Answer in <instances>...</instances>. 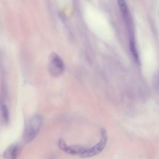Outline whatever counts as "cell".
Returning <instances> with one entry per match:
<instances>
[{
  "instance_id": "cell-1",
  "label": "cell",
  "mask_w": 159,
  "mask_h": 159,
  "mask_svg": "<svg viewBox=\"0 0 159 159\" xmlns=\"http://www.w3.org/2000/svg\"><path fill=\"white\" fill-rule=\"evenodd\" d=\"M43 123V117L39 114H34L27 122L23 135L25 142L29 143L38 135Z\"/></svg>"
},
{
  "instance_id": "cell-2",
  "label": "cell",
  "mask_w": 159,
  "mask_h": 159,
  "mask_svg": "<svg viewBox=\"0 0 159 159\" xmlns=\"http://www.w3.org/2000/svg\"><path fill=\"white\" fill-rule=\"evenodd\" d=\"M107 141V135L106 130L102 129L101 130V139L100 141L91 147H86L83 153L80 155L82 158L91 157L98 155L105 148Z\"/></svg>"
},
{
  "instance_id": "cell-3",
  "label": "cell",
  "mask_w": 159,
  "mask_h": 159,
  "mask_svg": "<svg viewBox=\"0 0 159 159\" xmlns=\"http://www.w3.org/2000/svg\"><path fill=\"white\" fill-rule=\"evenodd\" d=\"M49 70L53 76H57L63 73L64 64L62 59L57 53L52 52L50 55Z\"/></svg>"
},
{
  "instance_id": "cell-4",
  "label": "cell",
  "mask_w": 159,
  "mask_h": 159,
  "mask_svg": "<svg viewBox=\"0 0 159 159\" xmlns=\"http://www.w3.org/2000/svg\"><path fill=\"white\" fill-rule=\"evenodd\" d=\"M58 148L65 153L70 155H79L80 156L83 153L86 147L80 145H68L63 139H59L57 142Z\"/></svg>"
},
{
  "instance_id": "cell-5",
  "label": "cell",
  "mask_w": 159,
  "mask_h": 159,
  "mask_svg": "<svg viewBox=\"0 0 159 159\" xmlns=\"http://www.w3.org/2000/svg\"><path fill=\"white\" fill-rule=\"evenodd\" d=\"M20 152L21 147L19 144H11L4 152L3 157L4 159H17Z\"/></svg>"
},
{
  "instance_id": "cell-6",
  "label": "cell",
  "mask_w": 159,
  "mask_h": 159,
  "mask_svg": "<svg viewBox=\"0 0 159 159\" xmlns=\"http://www.w3.org/2000/svg\"><path fill=\"white\" fill-rule=\"evenodd\" d=\"M117 4L119 7L121 14L124 18V20L125 21L126 23L129 22V11L127 8V6L125 0H117Z\"/></svg>"
},
{
  "instance_id": "cell-7",
  "label": "cell",
  "mask_w": 159,
  "mask_h": 159,
  "mask_svg": "<svg viewBox=\"0 0 159 159\" xmlns=\"http://www.w3.org/2000/svg\"><path fill=\"white\" fill-rule=\"evenodd\" d=\"M129 48H130V52L134 57V58L135 59V60L136 61H139V53L137 52V49L136 47V44H135V40L133 37H130V40H129Z\"/></svg>"
},
{
  "instance_id": "cell-8",
  "label": "cell",
  "mask_w": 159,
  "mask_h": 159,
  "mask_svg": "<svg viewBox=\"0 0 159 159\" xmlns=\"http://www.w3.org/2000/svg\"><path fill=\"white\" fill-rule=\"evenodd\" d=\"M2 117L6 123H8L9 120V112L8 107L6 104H2L1 106Z\"/></svg>"
},
{
  "instance_id": "cell-9",
  "label": "cell",
  "mask_w": 159,
  "mask_h": 159,
  "mask_svg": "<svg viewBox=\"0 0 159 159\" xmlns=\"http://www.w3.org/2000/svg\"><path fill=\"white\" fill-rule=\"evenodd\" d=\"M158 84H159V77H158Z\"/></svg>"
}]
</instances>
